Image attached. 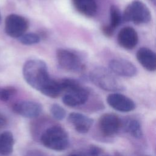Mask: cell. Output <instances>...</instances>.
Returning a JSON list of instances; mask_svg holds the SVG:
<instances>
[{
    "label": "cell",
    "instance_id": "6da1fadb",
    "mask_svg": "<svg viewBox=\"0 0 156 156\" xmlns=\"http://www.w3.org/2000/svg\"><path fill=\"white\" fill-rule=\"evenodd\" d=\"M23 75L27 83L43 94L52 83L46 63L40 59H30L26 62L23 68Z\"/></svg>",
    "mask_w": 156,
    "mask_h": 156
},
{
    "label": "cell",
    "instance_id": "7a4b0ae2",
    "mask_svg": "<svg viewBox=\"0 0 156 156\" xmlns=\"http://www.w3.org/2000/svg\"><path fill=\"white\" fill-rule=\"evenodd\" d=\"M62 89V102L70 107L85 104L89 98L88 90L83 87L77 80L64 78L59 80Z\"/></svg>",
    "mask_w": 156,
    "mask_h": 156
},
{
    "label": "cell",
    "instance_id": "3957f363",
    "mask_svg": "<svg viewBox=\"0 0 156 156\" xmlns=\"http://www.w3.org/2000/svg\"><path fill=\"white\" fill-rule=\"evenodd\" d=\"M41 143L46 148L55 151H63L69 144V136L66 130L60 125H52L41 133Z\"/></svg>",
    "mask_w": 156,
    "mask_h": 156
},
{
    "label": "cell",
    "instance_id": "277c9868",
    "mask_svg": "<svg viewBox=\"0 0 156 156\" xmlns=\"http://www.w3.org/2000/svg\"><path fill=\"white\" fill-rule=\"evenodd\" d=\"M90 79L96 86L105 91L116 92L124 89V85L110 70L102 66L93 69L90 73Z\"/></svg>",
    "mask_w": 156,
    "mask_h": 156
},
{
    "label": "cell",
    "instance_id": "5b68a950",
    "mask_svg": "<svg viewBox=\"0 0 156 156\" xmlns=\"http://www.w3.org/2000/svg\"><path fill=\"white\" fill-rule=\"evenodd\" d=\"M122 19L135 24H146L150 21L151 14L145 4L139 0H135L126 7Z\"/></svg>",
    "mask_w": 156,
    "mask_h": 156
},
{
    "label": "cell",
    "instance_id": "8992f818",
    "mask_svg": "<svg viewBox=\"0 0 156 156\" xmlns=\"http://www.w3.org/2000/svg\"><path fill=\"white\" fill-rule=\"evenodd\" d=\"M56 59L60 68L71 72H80L83 69L82 59L76 52L60 48L56 51Z\"/></svg>",
    "mask_w": 156,
    "mask_h": 156
},
{
    "label": "cell",
    "instance_id": "52a82bcc",
    "mask_svg": "<svg viewBox=\"0 0 156 156\" xmlns=\"http://www.w3.org/2000/svg\"><path fill=\"white\" fill-rule=\"evenodd\" d=\"M98 129L105 137H112L116 135L122 127L121 118L115 113H107L101 116L98 121Z\"/></svg>",
    "mask_w": 156,
    "mask_h": 156
},
{
    "label": "cell",
    "instance_id": "ba28073f",
    "mask_svg": "<svg viewBox=\"0 0 156 156\" xmlns=\"http://www.w3.org/2000/svg\"><path fill=\"white\" fill-rule=\"evenodd\" d=\"M29 27L27 20L19 15L10 14L5 20V31L10 37L19 38Z\"/></svg>",
    "mask_w": 156,
    "mask_h": 156
},
{
    "label": "cell",
    "instance_id": "9c48e42d",
    "mask_svg": "<svg viewBox=\"0 0 156 156\" xmlns=\"http://www.w3.org/2000/svg\"><path fill=\"white\" fill-rule=\"evenodd\" d=\"M12 110L16 114L26 118H35L40 115L42 112V105L33 101H21L15 103Z\"/></svg>",
    "mask_w": 156,
    "mask_h": 156
},
{
    "label": "cell",
    "instance_id": "30bf717a",
    "mask_svg": "<svg viewBox=\"0 0 156 156\" xmlns=\"http://www.w3.org/2000/svg\"><path fill=\"white\" fill-rule=\"evenodd\" d=\"M106 100L107 104L112 108L120 112H129L133 111L136 107V105L132 99L116 92L110 94Z\"/></svg>",
    "mask_w": 156,
    "mask_h": 156
},
{
    "label": "cell",
    "instance_id": "8fae6325",
    "mask_svg": "<svg viewBox=\"0 0 156 156\" xmlns=\"http://www.w3.org/2000/svg\"><path fill=\"white\" fill-rule=\"evenodd\" d=\"M109 69L114 74L124 77H132L137 73L135 66L129 60L123 58H114L108 63Z\"/></svg>",
    "mask_w": 156,
    "mask_h": 156
},
{
    "label": "cell",
    "instance_id": "7c38bea8",
    "mask_svg": "<svg viewBox=\"0 0 156 156\" xmlns=\"http://www.w3.org/2000/svg\"><path fill=\"white\" fill-rule=\"evenodd\" d=\"M68 121L77 132L81 134L88 133L93 124L92 118L79 112L70 113L68 116Z\"/></svg>",
    "mask_w": 156,
    "mask_h": 156
},
{
    "label": "cell",
    "instance_id": "4fadbf2b",
    "mask_svg": "<svg viewBox=\"0 0 156 156\" xmlns=\"http://www.w3.org/2000/svg\"><path fill=\"white\" fill-rule=\"evenodd\" d=\"M118 44L126 49H133L138 42L136 31L132 27H124L120 30L117 37Z\"/></svg>",
    "mask_w": 156,
    "mask_h": 156
},
{
    "label": "cell",
    "instance_id": "5bb4252c",
    "mask_svg": "<svg viewBox=\"0 0 156 156\" xmlns=\"http://www.w3.org/2000/svg\"><path fill=\"white\" fill-rule=\"evenodd\" d=\"M138 62L142 66L149 71H154L156 69V55L151 49L142 47L140 48L136 54Z\"/></svg>",
    "mask_w": 156,
    "mask_h": 156
},
{
    "label": "cell",
    "instance_id": "9a60e30c",
    "mask_svg": "<svg viewBox=\"0 0 156 156\" xmlns=\"http://www.w3.org/2000/svg\"><path fill=\"white\" fill-rule=\"evenodd\" d=\"M122 15L119 8L112 5L110 9V23L102 27L103 34L107 37H111L115 29L120 25L122 22Z\"/></svg>",
    "mask_w": 156,
    "mask_h": 156
},
{
    "label": "cell",
    "instance_id": "2e32d148",
    "mask_svg": "<svg viewBox=\"0 0 156 156\" xmlns=\"http://www.w3.org/2000/svg\"><path fill=\"white\" fill-rule=\"evenodd\" d=\"M75 9L80 14L87 16H94L98 9L96 0H71Z\"/></svg>",
    "mask_w": 156,
    "mask_h": 156
},
{
    "label": "cell",
    "instance_id": "e0dca14e",
    "mask_svg": "<svg viewBox=\"0 0 156 156\" xmlns=\"http://www.w3.org/2000/svg\"><path fill=\"white\" fill-rule=\"evenodd\" d=\"M15 139L13 133L10 131L0 133V155H10L13 151Z\"/></svg>",
    "mask_w": 156,
    "mask_h": 156
},
{
    "label": "cell",
    "instance_id": "ac0fdd59",
    "mask_svg": "<svg viewBox=\"0 0 156 156\" xmlns=\"http://www.w3.org/2000/svg\"><path fill=\"white\" fill-rule=\"evenodd\" d=\"M126 131L133 138L140 139L143 136V130L140 122L136 119H129L124 126Z\"/></svg>",
    "mask_w": 156,
    "mask_h": 156
},
{
    "label": "cell",
    "instance_id": "d6986e66",
    "mask_svg": "<svg viewBox=\"0 0 156 156\" xmlns=\"http://www.w3.org/2000/svg\"><path fill=\"white\" fill-rule=\"evenodd\" d=\"M18 40L23 44L32 45L40 42V37L36 33H25L18 38Z\"/></svg>",
    "mask_w": 156,
    "mask_h": 156
},
{
    "label": "cell",
    "instance_id": "ffe728a7",
    "mask_svg": "<svg viewBox=\"0 0 156 156\" xmlns=\"http://www.w3.org/2000/svg\"><path fill=\"white\" fill-rule=\"evenodd\" d=\"M50 112L52 116L58 121L63 119L66 116L65 109L57 104H54L50 108Z\"/></svg>",
    "mask_w": 156,
    "mask_h": 156
},
{
    "label": "cell",
    "instance_id": "44dd1931",
    "mask_svg": "<svg viewBox=\"0 0 156 156\" xmlns=\"http://www.w3.org/2000/svg\"><path fill=\"white\" fill-rule=\"evenodd\" d=\"M16 89L13 87H7L0 88V101L7 102L16 93Z\"/></svg>",
    "mask_w": 156,
    "mask_h": 156
},
{
    "label": "cell",
    "instance_id": "7402d4cb",
    "mask_svg": "<svg viewBox=\"0 0 156 156\" xmlns=\"http://www.w3.org/2000/svg\"><path fill=\"white\" fill-rule=\"evenodd\" d=\"M102 152L101 148L95 145H91L88 149L87 154L88 156H100Z\"/></svg>",
    "mask_w": 156,
    "mask_h": 156
},
{
    "label": "cell",
    "instance_id": "603a6c76",
    "mask_svg": "<svg viewBox=\"0 0 156 156\" xmlns=\"http://www.w3.org/2000/svg\"><path fill=\"white\" fill-rule=\"evenodd\" d=\"M7 124V119L6 116L0 112V129L5 127Z\"/></svg>",
    "mask_w": 156,
    "mask_h": 156
},
{
    "label": "cell",
    "instance_id": "cb8c5ba5",
    "mask_svg": "<svg viewBox=\"0 0 156 156\" xmlns=\"http://www.w3.org/2000/svg\"><path fill=\"white\" fill-rule=\"evenodd\" d=\"M39 155H38L37 153L36 154L35 152H29L27 154V155L26 156H39Z\"/></svg>",
    "mask_w": 156,
    "mask_h": 156
},
{
    "label": "cell",
    "instance_id": "d4e9b609",
    "mask_svg": "<svg viewBox=\"0 0 156 156\" xmlns=\"http://www.w3.org/2000/svg\"><path fill=\"white\" fill-rule=\"evenodd\" d=\"M68 156H85V155L80 153H73L68 155Z\"/></svg>",
    "mask_w": 156,
    "mask_h": 156
},
{
    "label": "cell",
    "instance_id": "484cf974",
    "mask_svg": "<svg viewBox=\"0 0 156 156\" xmlns=\"http://www.w3.org/2000/svg\"><path fill=\"white\" fill-rule=\"evenodd\" d=\"M150 1H151V2H152L154 4H155V0H149Z\"/></svg>",
    "mask_w": 156,
    "mask_h": 156
},
{
    "label": "cell",
    "instance_id": "4316f807",
    "mask_svg": "<svg viewBox=\"0 0 156 156\" xmlns=\"http://www.w3.org/2000/svg\"><path fill=\"white\" fill-rule=\"evenodd\" d=\"M1 13H0V22H1Z\"/></svg>",
    "mask_w": 156,
    "mask_h": 156
},
{
    "label": "cell",
    "instance_id": "83f0119b",
    "mask_svg": "<svg viewBox=\"0 0 156 156\" xmlns=\"http://www.w3.org/2000/svg\"><path fill=\"white\" fill-rule=\"evenodd\" d=\"M0 156H4V155H0Z\"/></svg>",
    "mask_w": 156,
    "mask_h": 156
}]
</instances>
